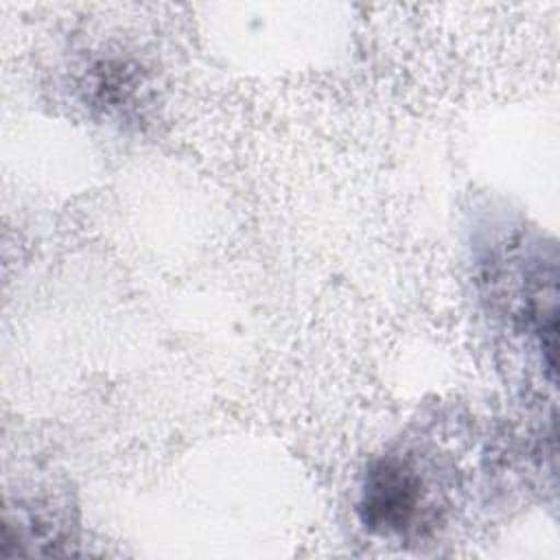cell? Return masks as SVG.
Here are the masks:
<instances>
[{
    "mask_svg": "<svg viewBox=\"0 0 560 560\" xmlns=\"http://www.w3.org/2000/svg\"><path fill=\"white\" fill-rule=\"evenodd\" d=\"M422 483L418 475L398 459L372 466L361 497L363 523L376 532H405L418 518Z\"/></svg>",
    "mask_w": 560,
    "mask_h": 560,
    "instance_id": "1",
    "label": "cell"
}]
</instances>
